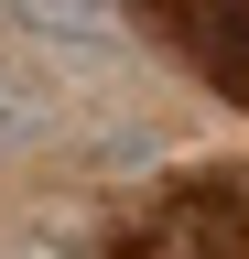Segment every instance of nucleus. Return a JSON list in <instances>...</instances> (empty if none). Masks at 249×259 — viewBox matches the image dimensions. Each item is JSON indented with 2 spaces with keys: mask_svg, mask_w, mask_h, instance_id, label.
Segmentation results:
<instances>
[{
  "mask_svg": "<svg viewBox=\"0 0 249 259\" xmlns=\"http://www.w3.org/2000/svg\"><path fill=\"white\" fill-rule=\"evenodd\" d=\"M87 259H249V162H206L141 205H119Z\"/></svg>",
  "mask_w": 249,
  "mask_h": 259,
  "instance_id": "nucleus-1",
  "label": "nucleus"
},
{
  "mask_svg": "<svg viewBox=\"0 0 249 259\" xmlns=\"http://www.w3.org/2000/svg\"><path fill=\"white\" fill-rule=\"evenodd\" d=\"M119 11H130L195 87H217L228 108H249V0H119Z\"/></svg>",
  "mask_w": 249,
  "mask_h": 259,
  "instance_id": "nucleus-2",
  "label": "nucleus"
},
{
  "mask_svg": "<svg viewBox=\"0 0 249 259\" xmlns=\"http://www.w3.org/2000/svg\"><path fill=\"white\" fill-rule=\"evenodd\" d=\"M33 22H44V32H109L119 0H33Z\"/></svg>",
  "mask_w": 249,
  "mask_h": 259,
  "instance_id": "nucleus-3",
  "label": "nucleus"
},
{
  "mask_svg": "<svg viewBox=\"0 0 249 259\" xmlns=\"http://www.w3.org/2000/svg\"><path fill=\"white\" fill-rule=\"evenodd\" d=\"M22 130H33V87L0 65V141H22Z\"/></svg>",
  "mask_w": 249,
  "mask_h": 259,
  "instance_id": "nucleus-4",
  "label": "nucleus"
}]
</instances>
